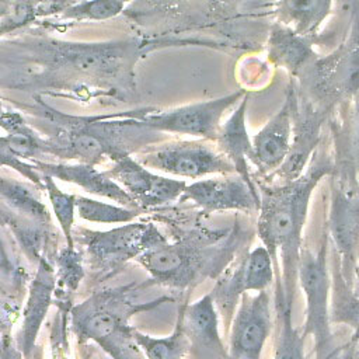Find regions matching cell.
Here are the masks:
<instances>
[{
  "label": "cell",
  "instance_id": "obj_32",
  "mask_svg": "<svg viewBox=\"0 0 359 359\" xmlns=\"http://www.w3.org/2000/svg\"><path fill=\"white\" fill-rule=\"evenodd\" d=\"M13 271V264L10 262L7 254H6V250L1 244V240H0V275L4 276V275H10Z\"/></svg>",
  "mask_w": 359,
  "mask_h": 359
},
{
  "label": "cell",
  "instance_id": "obj_30",
  "mask_svg": "<svg viewBox=\"0 0 359 359\" xmlns=\"http://www.w3.org/2000/svg\"><path fill=\"white\" fill-rule=\"evenodd\" d=\"M20 304L4 290L0 289V338L8 335L18 316Z\"/></svg>",
  "mask_w": 359,
  "mask_h": 359
},
{
  "label": "cell",
  "instance_id": "obj_7",
  "mask_svg": "<svg viewBox=\"0 0 359 359\" xmlns=\"http://www.w3.org/2000/svg\"><path fill=\"white\" fill-rule=\"evenodd\" d=\"M280 273L272 261L268 250L258 245L254 250L238 251L236 257L216 278V283L209 293L215 307L222 317L226 334L244 293L266 290Z\"/></svg>",
  "mask_w": 359,
  "mask_h": 359
},
{
  "label": "cell",
  "instance_id": "obj_10",
  "mask_svg": "<svg viewBox=\"0 0 359 359\" xmlns=\"http://www.w3.org/2000/svg\"><path fill=\"white\" fill-rule=\"evenodd\" d=\"M293 108H292V140L289 151L275 171L280 182L296 180L307 167L313 153L320 146L321 126L331 114L328 109L309 95L292 81Z\"/></svg>",
  "mask_w": 359,
  "mask_h": 359
},
{
  "label": "cell",
  "instance_id": "obj_9",
  "mask_svg": "<svg viewBox=\"0 0 359 359\" xmlns=\"http://www.w3.org/2000/svg\"><path fill=\"white\" fill-rule=\"evenodd\" d=\"M244 91L236 93L195 104L182 105L168 111L142 109L132 111L136 123L151 132H168L177 135H191L199 139L215 140L224 112L240 102Z\"/></svg>",
  "mask_w": 359,
  "mask_h": 359
},
{
  "label": "cell",
  "instance_id": "obj_29",
  "mask_svg": "<svg viewBox=\"0 0 359 359\" xmlns=\"http://www.w3.org/2000/svg\"><path fill=\"white\" fill-rule=\"evenodd\" d=\"M0 165L1 167H8L13 168L15 171H18L20 174H22L27 180H29L32 184H35L36 187H39L41 189H43V184H42V175L41 172H38L34 167L32 163L25 161L20 157H17L13 150L10 149L8 144V139L7 136H0Z\"/></svg>",
  "mask_w": 359,
  "mask_h": 359
},
{
  "label": "cell",
  "instance_id": "obj_21",
  "mask_svg": "<svg viewBox=\"0 0 359 359\" xmlns=\"http://www.w3.org/2000/svg\"><path fill=\"white\" fill-rule=\"evenodd\" d=\"M36 188V185H28L0 175V201L7 206V209L22 217L48 224L50 215L45 203L41 201Z\"/></svg>",
  "mask_w": 359,
  "mask_h": 359
},
{
  "label": "cell",
  "instance_id": "obj_13",
  "mask_svg": "<svg viewBox=\"0 0 359 359\" xmlns=\"http://www.w3.org/2000/svg\"><path fill=\"white\" fill-rule=\"evenodd\" d=\"M178 202H192L203 213L227 210L250 213L258 210L259 194L234 172L187 184Z\"/></svg>",
  "mask_w": 359,
  "mask_h": 359
},
{
  "label": "cell",
  "instance_id": "obj_15",
  "mask_svg": "<svg viewBox=\"0 0 359 359\" xmlns=\"http://www.w3.org/2000/svg\"><path fill=\"white\" fill-rule=\"evenodd\" d=\"M292 108L293 88L290 83L283 105L251 140V163L264 177L271 171L275 172L280 167L289 151L292 140Z\"/></svg>",
  "mask_w": 359,
  "mask_h": 359
},
{
  "label": "cell",
  "instance_id": "obj_20",
  "mask_svg": "<svg viewBox=\"0 0 359 359\" xmlns=\"http://www.w3.org/2000/svg\"><path fill=\"white\" fill-rule=\"evenodd\" d=\"M269 57L275 65L283 66L296 77L313 62L311 49L304 36L297 35L287 27H276L271 32Z\"/></svg>",
  "mask_w": 359,
  "mask_h": 359
},
{
  "label": "cell",
  "instance_id": "obj_16",
  "mask_svg": "<svg viewBox=\"0 0 359 359\" xmlns=\"http://www.w3.org/2000/svg\"><path fill=\"white\" fill-rule=\"evenodd\" d=\"M55 294V269L42 257L38 261L35 275L29 283L28 296L22 310V325L20 330L18 349L24 359H31L35 349V339L52 304Z\"/></svg>",
  "mask_w": 359,
  "mask_h": 359
},
{
  "label": "cell",
  "instance_id": "obj_19",
  "mask_svg": "<svg viewBox=\"0 0 359 359\" xmlns=\"http://www.w3.org/2000/svg\"><path fill=\"white\" fill-rule=\"evenodd\" d=\"M330 128L334 140L332 160L353 167L359 178V90L341 102L338 119Z\"/></svg>",
  "mask_w": 359,
  "mask_h": 359
},
{
  "label": "cell",
  "instance_id": "obj_11",
  "mask_svg": "<svg viewBox=\"0 0 359 359\" xmlns=\"http://www.w3.org/2000/svg\"><path fill=\"white\" fill-rule=\"evenodd\" d=\"M105 172L129 194L140 210L167 206L178 201L187 187L185 181L154 174L130 154L112 158V167Z\"/></svg>",
  "mask_w": 359,
  "mask_h": 359
},
{
  "label": "cell",
  "instance_id": "obj_34",
  "mask_svg": "<svg viewBox=\"0 0 359 359\" xmlns=\"http://www.w3.org/2000/svg\"><path fill=\"white\" fill-rule=\"evenodd\" d=\"M13 4V0H0V20L7 14Z\"/></svg>",
  "mask_w": 359,
  "mask_h": 359
},
{
  "label": "cell",
  "instance_id": "obj_24",
  "mask_svg": "<svg viewBox=\"0 0 359 359\" xmlns=\"http://www.w3.org/2000/svg\"><path fill=\"white\" fill-rule=\"evenodd\" d=\"M133 339L147 359H189V345L180 320L167 337H151L133 330Z\"/></svg>",
  "mask_w": 359,
  "mask_h": 359
},
{
  "label": "cell",
  "instance_id": "obj_18",
  "mask_svg": "<svg viewBox=\"0 0 359 359\" xmlns=\"http://www.w3.org/2000/svg\"><path fill=\"white\" fill-rule=\"evenodd\" d=\"M248 97L244 94L243 101L233 111L231 116L220 125L219 133L213 140L216 147L233 164L236 172L244 178L247 184L257 188L254 175L248 163L252 161V143L245 129V108Z\"/></svg>",
  "mask_w": 359,
  "mask_h": 359
},
{
  "label": "cell",
  "instance_id": "obj_26",
  "mask_svg": "<svg viewBox=\"0 0 359 359\" xmlns=\"http://www.w3.org/2000/svg\"><path fill=\"white\" fill-rule=\"evenodd\" d=\"M42 175L43 191L48 195L52 210L59 222L62 233L67 240V247H74L73 243V227H74V216H76V195L63 192L55 182V180L49 175Z\"/></svg>",
  "mask_w": 359,
  "mask_h": 359
},
{
  "label": "cell",
  "instance_id": "obj_31",
  "mask_svg": "<svg viewBox=\"0 0 359 359\" xmlns=\"http://www.w3.org/2000/svg\"><path fill=\"white\" fill-rule=\"evenodd\" d=\"M22 353L18 349V346H15L13 344V341L10 339V335L1 337L0 338V359H22Z\"/></svg>",
  "mask_w": 359,
  "mask_h": 359
},
{
  "label": "cell",
  "instance_id": "obj_4",
  "mask_svg": "<svg viewBox=\"0 0 359 359\" xmlns=\"http://www.w3.org/2000/svg\"><path fill=\"white\" fill-rule=\"evenodd\" d=\"M327 248L328 233L324 231L316 250L302 245L297 269V282L306 299L302 332L304 338L313 339L316 359H330L335 349L330 321L331 273L327 264Z\"/></svg>",
  "mask_w": 359,
  "mask_h": 359
},
{
  "label": "cell",
  "instance_id": "obj_6",
  "mask_svg": "<svg viewBox=\"0 0 359 359\" xmlns=\"http://www.w3.org/2000/svg\"><path fill=\"white\" fill-rule=\"evenodd\" d=\"M76 238L90 268L101 276L118 272L128 261L168 240L151 222H129L108 231L77 229Z\"/></svg>",
  "mask_w": 359,
  "mask_h": 359
},
{
  "label": "cell",
  "instance_id": "obj_27",
  "mask_svg": "<svg viewBox=\"0 0 359 359\" xmlns=\"http://www.w3.org/2000/svg\"><path fill=\"white\" fill-rule=\"evenodd\" d=\"M81 257L74 247H66L57 258V271L55 272V296L67 299L73 293L83 278Z\"/></svg>",
  "mask_w": 359,
  "mask_h": 359
},
{
  "label": "cell",
  "instance_id": "obj_8",
  "mask_svg": "<svg viewBox=\"0 0 359 359\" xmlns=\"http://www.w3.org/2000/svg\"><path fill=\"white\" fill-rule=\"evenodd\" d=\"M142 165L184 178H201L209 174H234L233 164L208 139H172L147 144L135 157ZM237 174V172H236Z\"/></svg>",
  "mask_w": 359,
  "mask_h": 359
},
{
  "label": "cell",
  "instance_id": "obj_23",
  "mask_svg": "<svg viewBox=\"0 0 359 359\" xmlns=\"http://www.w3.org/2000/svg\"><path fill=\"white\" fill-rule=\"evenodd\" d=\"M275 309L279 320V332L272 359H306V338L292 323V309L285 303L282 283L279 280L275 282Z\"/></svg>",
  "mask_w": 359,
  "mask_h": 359
},
{
  "label": "cell",
  "instance_id": "obj_28",
  "mask_svg": "<svg viewBox=\"0 0 359 359\" xmlns=\"http://www.w3.org/2000/svg\"><path fill=\"white\" fill-rule=\"evenodd\" d=\"M130 1L132 0H83L63 10L62 18L74 21H104L125 11V6Z\"/></svg>",
  "mask_w": 359,
  "mask_h": 359
},
{
  "label": "cell",
  "instance_id": "obj_35",
  "mask_svg": "<svg viewBox=\"0 0 359 359\" xmlns=\"http://www.w3.org/2000/svg\"><path fill=\"white\" fill-rule=\"evenodd\" d=\"M353 339H355V342H356V345H358V348H359V324H358L356 328L353 330Z\"/></svg>",
  "mask_w": 359,
  "mask_h": 359
},
{
  "label": "cell",
  "instance_id": "obj_1",
  "mask_svg": "<svg viewBox=\"0 0 359 359\" xmlns=\"http://www.w3.org/2000/svg\"><path fill=\"white\" fill-rule=\"evenodd\" d=\"M332 156L317 147L304 171L292 181L261 184L254 181L259 194L257 236L268 250L275 268L280 269L285 303L293 306L303 229L309 215L310 198L318 182L332 171Z\"/></svg>",
  "mask_w": 359,
  "mask_h": 359
},
{
  "label": "cell",
  "instance_id": "obj_36",
  "mask_svg": "<svg viewBox=\"0 0 359 359\" xmlns=\"http://www.w3.org/2000/svg\"><path fill=\"white\" fill-rule=\"evenodd\" d=\"M3 112H4V111H3V108H1V100H0V116H1Z\"/></svg>",
  "mask_w": 359,
  "mask_h": 359
},
{
  "label": "cell",
  "instance_id": "obj_33",
  "mask_svg": "<svg viewBox=\"0 0 359 359\" xmlns=\"http://www.w3.org/2000/svg\"><path fill=\"white\" fill-rule=\"evenodd\" d=\"M353 290L359 297V254H358V261H356L355 273H353Z\"/></svg>",
  "mask_w": 359,
  "mask_h": 359
},
{
  "label": "cell",
  "instance_id": "obj_14",
  "mask_svg": "<svg viewBox=\"0 0 359 359\" xmlns=\"http://www.w3.org/2000/svg\"><path fill=\"white\" fill-rule=\"evenodd\" d=\"M189 345V359H230L219 332V313L208 293L194 303H182L177 317Z\"/></svg>",
  "mask_w": 359,
  "mask_h": 359
},
{
  "label": "cell",
  "instance_id": "obj_3",
  "mask_svg": "<svg viewBox=\"0 0 359 359\" xmlns=\"http://www.w3.org/2000/svg\"><path fill=\"white\" fill-rule=\"evenodd\" d=\"M144 283H130L94 294L72 310L73 328L79 338L97 342L112 359H139V346L128 321L139 311L151 310L161 303L174 302V296H161L151 302H135L133 292Z\"/></svg>",
  "mask_w": 359,
  "mask_h": 359
},
{
  "label": "cell",
  "instance_id": "obj_25",
  "mask_svg": "<svg viewBox=\"0 0 359 359\" xmlns=\"http://www.w3.org/2000/svg\"><path fill=\"white\" fill-rule=\"evenodd\" d=\"M76 213L83 220L93 223H129L139 216L137 209L105 203L86 196H76Z\"/></svg>",
  "mask_w": 359,
  "mask_h": 359
},
{
  "label": "cell",
  "instance_id": "obj_2",
  "mask_svg": "<svg viewBox=\"0 0 359 359\" xmlns=\"http://www.w3.org/2000/svg\"><path fill=\"white\" fill-rule=\"evenodd\" d=\"M158 220L175 229L174 241L167 240L146 250L136 261L149 272L151 283L180 293L189 292L208 278L216 279L244 241L238 223L231 229L212 230L196 222L180 227L171 220Z\"/></svg>",
  "mask_w": 359,
  "mask_h": 359
},
{
  "label": "cell",
  "instance_id": "obj_22",
  "mask_svg": "<svg viewBox=\"0 0 359 359\" xmlns=\"http://www.w3.org/2000/svg\"><path fill=\"white\" fill-rule=\"evenodd\" d=\"M331 3L332 0H280L279 14L287 28L307 38L328 15Z\"/></svg>",
  "mask_w": 359,
  "mask_h": 359
},
{
  "label": "cell",
  "instance_id": "obj_5",
  "mask_svg": "<svg viewBox=\"0 0 359 359\" xmlns=\"http://www.w3.org/2000/svg\"><path fill=\"white\" fill-rule=\"evenodd\" d=\"M327 233L341 262L344 279L353 287L359 254V178L352 167L332 164Z\"/></svg>",
  "mask_w": 359,
  "mask_h": 359
},
{
  "label": "cell",
  "instance_id": "obj_12",
  "mask_svg": "<svg viewBox=\"0 0 359 359\" xmlns=\"http://www.w3.org/2000/svg\"><path fill=\"white\" fill-rule=\"evenodd\" d=\"M271 328V296L268 289L254 296L244 293L227 332L230 359H261Z\"/></svg>",
  "mask_w": 359,
  "mask_h": 359
},
{
  "label": "cell",
  "instance_id": "obj_17",
  "mask_svg": "<svg viewBox=\"0 0 359 359\" xmlns=\"http://www.w3.org/2000/svg\"><path fill=\"white\" fill-rule=\"evenodd\" d=\"M31 163L41 174L62 180L65 182L76 184L86 192L104 196L122 206L140 210L129 194L119 184H116L105 171H98L93 164H66L43 160H32Z\"/></svg>",
  "mask_w": 359,
  "mask_h": 359
}]
</instances>
